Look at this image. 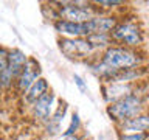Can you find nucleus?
I'll return each instance as SVG.
<instances>
[{
	"mask_svg": "<svg viewBox=\"0 0 149 140\" xmlns=\"http://www.w3.org/2000/svg\"><path fill=\"white\" fill-rule=\"evenodd\" d=\"M59 9V20H67L74 23H84L96 17V8L92 6L93 3L86 2H54Z\"/></svg>",
	"mask_w": 149,
	"mask_h": 140,
	"instance_id": "obj_3",
	"label": "nucleus"
},
{
	"mask_svg": "<svg viewBox=\"0 0 149 140\" xmlns=\"http://www.w3.org/2000/svg\"><path fill=\"white\" fill-rule=\"evenodd\" d=\"M112 39L115 44H123V47H140L143 44V30L137 22L132 20H124L118 22L113 30L110 33Z\"/></svg>",
	"mask_w": 149,
	"mask_h": 140,
	"instance_id": "obj_4",
	"label": "nucleus"
},
{
	"mask_svg": "<svg viewBox=\"0 0 149 140\" xmlns=\"http://www.w3.org/2000/svg\"><path fill=\"white\" fill-rule=\"evenodd\" d=\"M53 103H54V95L51 92L45 93L39 100H36L31 104V112L37 120L40 121H48L51 120V111H53Z\"/></svg>",
	"mask_w": 149,
	"mask_h": 140,
	"instance_id": "obj_10",
	"label": "nucleus"
},
{
	"mask_svg": "<svg viewBox=\"0 0 149 140\" xmlns=\"http://www.w3.org/2000/svg\"><path fill=\"white\" fill-rule=\"evenodd\" d=\"M58 44L62 55L68 59H87L96 53L87 37H61Z\"/></svg>",
	"mask_w": 149,
	"mask_h": 140,
	"instance_id": "obj_5",
	"label": "nucleus"
},
{
	"mask_svg": "<svg viewBox=\"0 0 149 140\" xmlns=\"http://www.w3.org/2000/svg\"><path fill=\"white\" fill-rule=\"evenodd\" d=\"M79 126H81L79 115H78V114H73V117H72V123H70V126L67 128V131L64 132V137H72V135H74V134L78 132Z\"/></svg>",
	"mask_w": 149,
	"mask_h": 140,
	"instance_id": "obj_16",
	"label": "nucleus"
},
{
	"mask_svg": "<svg viewBox=\"0 0 149 140\" xmlns=\"http://www.w3.org/2000/svg\"><path fill=\"white\" fill-rule=\"evenodd\" d=\"M88 28H90V34H110L112 30L118 25V19L113 16H101L98 14L96 17H93L92 20H88Z\"/></svg>",
	"mask_w": 149,
	"mask_h": 140,
	"instance_id": "obj_12",
	"label": "nucleus"
},
{
	"mask_svg": "<svg viewBox=\"0 0 149 140\" xmlns=\"http://www.w3.org/2000/svg\"><path fill=\"white\" fill-rule=\"evenodd\" d=\"M102 98L107 104L123 100V98L135 93V83L132 84H120V83H112V84H102Z\"/></svg>",
	"mask_w": 149,
	"mask_h": 140,
	"instance_id": "obj_7",
	"label": "nucleus"
},
{
	"mask_svg": "<svg viewBox=\"0 0 149 140\" xmlns=\"http://www.w3.org/2000/svg\"><path fill=\"white\" fill-rule=\"evenodd\" d=\"M121 134H143L149 132V112H143L134 118L118 125Z\"/></svg>",
	"mask_w": 149,
	"mask_h": 140,
	"instance_id": "obj_9",
	"label": "nucleus"
},
{
	"mask_svg": "<svg viewBox=\"0 0 149 140\" xmlns=\"http://www.w3.org/2000/svg\"><path fill=\"white\" fill-rule=\"evenodd\" d=\"M148 70L144 67H137V69H127V70H115L112 76L107 79L104 84H112V83H120V84H132L137 83V79H141Z\"/></svg>",
	"mask_w": 149,
	"mask_h": 140,
	"instance_id": "obj_11",
	"label": "nucleus"
},
{
	"mask_svg": "<svg viewBox=\"0 0 149 140\" xmlns=\"http://www.w3.org/2000/svg\"><path fill=\"white\" fill-rule=\"evenodd\" d=\"M73 79H74V83H76V86L79 87V90L86 93L87 92V86H86V83L82 81V78L79 76V75H73Z\"/></svg>",
	"mask_w": 149,
	"mask_h": 140,
	"instance_id": "obj_20",
	"label": "nucleus"
},
{
	"mask_svg": "<svg viewBox=\"0 0 149 140\" xmlns=\"http://www.w3.org/2000/svg\"><path fill=\"white\" fill-rule=\"evenodd\" d=\"M28 56L23 53L22 50H19V48H13V50H9L8 51V70L11 72V75L14 78H16V81H17V78L20 76V73H22V70L25 69V65L28 62Z\"/></svg>",
	"mask_w": 149,
	"mask_h": 140,
	"instance_id": "obj_13",
	"label": "nucleus"
},
{
	"mask_svg": "<svg viewBox=\"0 0 149 140\" xmlns=\"http://www.w3.org/2000/svg\"><path fill=\"white\" fill-rule=\"evenodd\" d=\"M45 93H48V83H47V79L39 78V79H37V81L30 87V90H28L25 95H23V98H25L26 103L33 104L36 100H39L40 97H44Z\"/></svg>",
	"mask_w": 149,
	"mask_h": 140,
	"instance_id": "obj_14",
	"label": "nucleus"
},
{
	"mask_svg": "<svg viewBox=\"0 0 149 140\" xmlns=\"http://www.w3.org/2000/svg\"><path fill=\"white\" fill-rule=\"evenodd\" d=\"M54 30L62 34L64 37H88L90 36V28L88 23H74L67 20H58L54 22Z\"/></svg>",
	"mask_w": 149,
	"mask_h": 140,
	"instance_id": "obj_8",
	"label": "nucleus"
},
{
	"mask_svg": "<svg viewBox=\"0 0 149 140\" xmlns=\"http://www.w3.org/2000/svg\"><path fill=\"white\" fill-rule=\"evenodd\" d=\"M39 78H40V67H39V64H37V61L34 58H30V59H28V62H26V65H25V69L22 70L20 76H19L17 81H16V87H17L19 93L25 95V93L30 90V87Z\"/></svg>",
	"mask_w": 149,
	"mask_h": 140,
	"instance_id": "obj_6",
	"label": "nucleus"
},
{
	"mask_svg": "<svg viewBox=\"0 0 149 140\" xmlns=\"http://www.w3.org/2000/svg\"><path fill=\"white\" fill-rule=\"evenodd\" d=\"M87 41L90 42L92 47L96 51L98 50H104L106 51L107 48H110V47L115 44L110 34H102V33H98V34H90V36L87 37Z\"/></svg>",
	"mask_w": 149,
	"mask_h": 140,
	"instance_id": "obj_15",
	"label": "nucleus"
},
{
	"mask_svg": "<svg viewBox=\"0 0 149 140\" xmlns=\"http://www.w3.org/2000/svg\"><path fill=\"white\" fill-rule=\"evenodd\" d=\"M146 140H149V137H148V139H146Z\"/></svg>",
	"mask_w": 149,
	"mask_h": 140,
	"instance_id": "obj_23",
	"label": "nucleus"
},
{
	"mask_svg": "<svg viewBox=\"0 0 149 140\" xmlns=\"http://www.w3.org/2000/svg\"><path fill=\"white\" fill-rule=\"evenodd\" d=\"M65 109H67L65 103H61V104L58 106V109H56V112L53 114V117H51V120H50V121H53V123L59 125V121L62 120V117L65 115Z\"/></svg>",
	"mask_w": 149,
	"mask_h": 140,
	"instance_id": "obj_17",
	"label": "nucleus"
},
{
	"mask_svg": "<svg viewBox=\"0 0 149 140\" xmlns=\"http://www.w3.org/2000/svg\"><path fill=\"white\" fill-rule=\"evenodd\" d=\"M101 62H104L113 70H127V69L141 67L143 56L137 50L129 48V47L112 45L110 48L102 51Z\"/></svg>",
	"mask_w": 149,
	"mask_h": 140,
	"instance_id": "obj_1",
	"label": "nucleus"
},
{
	"mask_svg": "<svg viewBox=\"0 0 149 140\" xmlns=\"http://www.w3.org/2000/svg\"><path fill=\"white\" fill-rule=\"evenodd\" d=\"M143 109H144L143 98L137 95V93H132V95L107 106V115L116 125H120L123 121H127L130 118H134V117L143 114Z\"/></svg>",
	"mask_w": 149,
	"mask_h": 140,
	"instance_id": "obj_2",
	"label": "nucleus"
},
{
	"mask_svg": "<svg viewBox=\"0 0 149 140\" xmlns=\"http://www.w3.org/2000/svg\"><path fill=\"white\" fill-rule=\"evenodd\" d=\"M149 137V132H143V134H121L120 132V140H146Z\"/></svg>",
	"mask_w": 149,
	"mask_h": 140,
	"instance_id": "obj_18",
	"label": "nucleus"
},
{
	"mask_svg": "<svg viewBox=\"0 0 149 140\" xmlns=\"http://www.w3.org/2000/svg\"><path fill=\"white\" fill-rule=\"evenodd\" d=\"M146 107L149 109V98H148V101H146Z\"/></svg>",
	"mask_w": 149,
	"mask_h": 140,
	"instance_id": "obj_22",
	"label": "nucleus"
},
{
	"mask_svg": "<svg viewBox=\"0 0 149 140\" xmlns=\"http://www.w3.org/2000/svg\"><path fill=\"white\" fill-rule=\"evenodd\" d=\"M93 5H98V6H104V8H115L120 6V5H124V2L121 0H98V2H93Z\"/></svg>",
	"mask_w": 149,
	"mask_h": 140,
	"instance_id": "obj_19",
	"label": "nucleus"
},
{
	"mask_svg": "<svg viewBox=\"0 0 149 140\" xmlns=\"http://www.w3.org/2000/svg\"><path fill=\"white\" fill-rule=\"evenodd\" d=\"M65 140H81L78 135H72V137H65Z\"/></svg>",
	"mask_w": 149,
	"mask_h": 140,
	"instance_id": "obj_21",
	"label": "nucleus"
}]
</instances>
